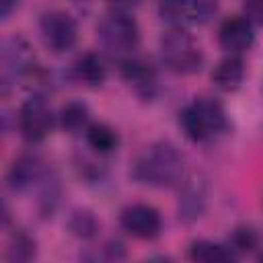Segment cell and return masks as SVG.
<instances>
[{
	"label": "cell",
	"mask_w": 263,
	"mask_h": 263,
	"mask_svg": "<svg viewBox=\"0 0 263 263\" xmlns=\"http://www.w3.org/2000/svg\"><path fill=\"white\" fill-rule=\"evenodd\" d=\"M134 177L150 187H175L183 177V156L173 144L156 142L136 160Z\"/></svg>",
	"instance_id": "obj_1"
},
{
	"label": "cell",
	"mask_w": 263,
	"mask_h": 263,
	"mask_svg": "<svg viewBox=\"0 0 263 263\" xmlns=\"http://www.w3.org/2000/svg\"><path fill=\"white\" fill-rule=\"evenodd\" d=\"M179 125L191 142H205L222 134L228 125V119L220 101L212 97H197L179 113Z\"/></svg>",
	"instance_id": "obj_2"
},
{
	"label": "cell",
	"mask_w": 263,
	"mask_h": 263,
	"mask_svg": "<svg viewBox=\"0 0 263 263\" xmlns=\"http://www.w3.org/2000/svg\"><path fill=\"white\" fill-rule=\"evenodd\" d=\"M160 55L168 70L177 74H193L203 64V53L183 27H171L160 37Z\"/></svg>",
	"instance_id": "obj_3"
},
{
	"label": "cell",
	"mask_w": 263,
	"mask_h": 263,
	"mask_svg": "<svg viewBox=\"0 0 263 263\" xmlns=\"http://www.w3.org/2000/svg\"><path fill=\"white\" fill-rule=\"evenodd\" d=\"M97 37L107 51H111L113 55L127 58L140 43V29L134 16L119 10L103 16L97 27Z\"/></svg>",
	"instance_id": "obj_4"
},
{
	"label": "cell",
	"mask_w": 263,
	"mask_h": 263,
	"mask_svg": "<svg viewBox=\"0 0 263 263\" xmlns=\"http://www.w3.org/2000/svg\"><path fill=\"white\" fill-rule=\"evenodd\" d=\"M51 127H53V113L47 101L39 95L25 99L18 109V129L23 138L31 144H37L49 136Z\"/></svg>",
	"instance_id": "obj_5"
},
{
	"label": "cell",
	"mask_w": 263,
	"mask_h": 263,
	"mask_svg": "<svg viewBox=\"0 0 263 263\" xmlns=\"http://www.w3.org/2000/svg\"><path fill=\"white\" fill-rule=\"evenodd\" d=\"M39 33L43 43L55 53L72 49L78 39V27L74 18L64 10L45 12L39 21Z\"/></svg>",
	"instance_id": "obj_6"
},
{
	"label": "cell",
	"mask_w": 263,
	"mask_h": 263,
	"mask_svg": "<svg viewBox=\"0 0 263 263\" xmlns=\"http://www.w3.org/2000/svg\"><path fill=\"white\" fill-rule=\"evenodd\" d=\"M2 84L8 86L10 82H16L33 72L35 55L31 45L23 37H8L2 45Z\"/></svg>",
	"instance_id": "obj_7"
},
{
	"label": "cell",
	"mask_w": 263,
	"mask_h": 263,
	"mask_svg": "<svg viewBox=\"0 0 263 263\" xmlns=\"http://www.w3.org/2000/svg\"><path fill=\"white\" fill-rule=\"evenodd\" d=\"M119 224L127 234L142 240H152L162 230V220L158 210L148 203H132L123 208L119 216Z\"/></svg>",
	"instance_id": "obj_8"
},
{
	"label": "cell",
	"mask_w": 263,
	"mask_h": 263,
	"mask_svg": "<svg viewBox=\"0 0 263 263\" xmlns=\"http://www.w3.org/2000/svg\"><path fill=\"white\" fill-rule=\"evenodd\" d=\"M216 10L212 0H162L160 14L173 27H185L191 23H203Z\"/></svg>",
	"instance_id": "obj_9"
},
{
	"label": "cell",
	"mask_w": 263,
	"mask_h": 263,
	"mask_svg": "<svg viewBox=\"0 0 263 263\" xmlns=\"http://www.w3.org/2000/svg\"><path fill=\"white\" fill-rule=\"evenodd\" d=\"M218 43L228 55H242L255 43L253 23L247 16H228L218 29Z\"/></svg>",
	"instance_id": "obj_10"
},
{
	"label": "cell",
	"mask_w": 263,
	"mask_h": 263,
	"mask_svg": "<svg viewBox=\"0 0 263 263\" xmlns=\"http://www.w3.org/2000/svg\"><path fill=\"white\" fill-rule=\"evenodd\" d=\"M121 76L123 80L144 99L154 97L156 86H158V78H156V70L150 62L142 60V58H134L127 55L121 60Z\"/></svg>",
	"instance_id": "obj_11"
},
{
	"label": "cell",
	"mask_w": 263,
	"mask_h": 263,
	"mask_svg": "<svg viewBox=\"0 0 263 263\" xmlns=\"http://www.w3.org/2000/svg\"><path fill=\"white\" fill-rule=\"evenodd\" d=\"M205 201H208V185H205V181L201 177H191L183 185L179 201H177L179 218L183 222L197 220L205 210Z\"/></svg>",
	"instance_id": "obj_12"
},
{
	"label": "cell",
	"mask_w": 263,
	"mask_h": 263,
	"mask_svg": "<svg viewBox=\"0 0 263 263\" xmlns=\"http://www.w3.org/2000/svg\"><path fill=\"white\" fill-rule=\"evenodd\" d=\"M43 175L45 173H43V166H41L39 158L31 156V154H23L12 162V166L8 171V185L14 191H25L33 183L41 181Z\"/></svg>",
	"instance_id": "obj_13"
},
{
	"label": "cell",
	"mask_w": 263,
	"mask_h": 263,
	"mask_svg": "<svg viewBox=\"0 0 263 263\" xmlns=\"http://www.w3.org/2000/svg\"><path fill=\"white\" fill-rule=\"evenodd\" d=\"M214 84L224 92H234L245 80V62L240 55H226L212 72Z\"/></svg>",
	"instance_id": "obj_14"
},
{
	"label": "cell",
	"mask_w": 263,
	"mask_h": 263,
	"mask_svg": "<svg viewBox=\"0 0 263 263\" xmlns=\"http://www.w3.org/2000/svg\"><path fill=\"white\" fill-rule=\"evenodd\" d=\"M72 72H74L76 80H80L86 86H99L107 78V66H105L103 58L95 51H86V53L78 55V60L72 66Z\"/></svg>",
	"instance_id": "obj_15"
},
{
	"label": "cell",
	"mask_w": 263,
	"mask_h": 263,
	"mask_svg": "<svg viewBox=\"0 0 263 263\" xmlns=\"http://www.w3.org/2000/svg\"><path fill=\"white\" fill-rule=\"evenodd\" d=\"M84 138L86 144L99 154H109L119 146L117 132L107 123H88V127L84 129Z\"/></svg>",
	"instance_id": "obj_16"
},
{
	"label": "cell",
	"mask_w": 263,
	"mask_h": 263,
	"mask_svg": "<svg viewBox=\"0 0 263 263\" xmlns=\"http://www.w3.org/2000/svg\"><path fill=\"white\" fill-rule=\"evenodd\" d=\"M189 257L199 263H226L234 259V251L214 240H195L189 249Z\"/></svg>",
	"instance_id": "obj_17"
},
{
	"label": "cell",
	"mask_w": 263,
	"mask_h": 263,
	"mask_svg": "<svg viewBox=\"0 0 263 263\" xmlns=\"http://www.w3.org/2000/svg\"><path fill=\"white\" fill-rule=\"evenodd\" d=\"M60 125L68 134H78L88 127V107L80 101H70L60 111Z\"/></svg>",
	"instance_id": "obj_18"
},
{
	"label": "cell",
	"mask_w": 263,
	"mask_h": 263,
	"mask_svg": "<svg viewBox=\"0 0 263 263\" xmlns=\"http://www.w3.org/2000/svg\"><path fill=\"white\" fill-rule=\"evenodd\" d=\"M68 226H70V230H72L76 236H80V238H90V236H95V234H97V228H99L95 216H92L90 212H86V210H76V212H72Z\"/></svg>",
	"instance_id": "obj_19"
},
{
	"label": "cell",
	"mask_w": 263,
	"mask_h": 263,
	"mask_svg": "<svg viewBox=\"0 0 263 263\" xmlns=\"http://www.w3.org/2000/svg\"><path fill=\"white\" fill-rule=\"evenodd\" d=\"M35 257V240L27 232H16L12 236L10 249H8V259L12 261H29Z\"/></svg>",
	"instance_id": "obj_20"
},
{
	"label": "cell",
	"mask_w": 263,
	"mask_h": 263,
	"mask_svg": "<svg viewBox=\"0 0 263 263\" xmlns=\"http://www.w3.org/2000/svg\"><path fill=\"white\" fill-rule=\"evenodd\" d=\"M232 251L236 253H247V251H253L257 247V232L251 228V226H238L232 230L230 234V245H228Z\"/></svg>",
	"instance_id": "obj_21"
},
{
	"label": "cell",
	"mask_w": 263,
	"mask_h": 263,
	"mask_svg": "<svg viewBox=\"0 0 263 263\" xmlns=\"http://www.w3.org/2000/svg\"><path fill=\"white\" fill-rule=\"evenodd\" d=\"M242 10L251 23L263 25V0H242Z\"/></svg>",
	"instance_id": "obj_22"
},
{
	"label": "cell",
	"mask_w": 263,
	"mask_h": 263,
	"mask_svg": "<svg viewBox=\"0 0 263 263\" xmlns=\"http://www.w3.org/2000/svg\"><path fill=\"white\" fill-rule=\"evenodd\" d=\"M0 4H2V18H8L10 12L16 8L18 0H0Z\"/></svg>",
	"instance_id": "obj_23"
},
{
	"label": "cell",
	"mask_w": 263,
	"mask_h": 263,
	"mask_svg": "<svg viewBox=\"0 0 263 263\" xmlns=\"http://www.w3.org/2000/svg\"><path fill=\"white\" fill-rule=\"evenodd\" d=\"M113 6H117L119 10H125V8H132V6H136L140 0H109Z\"/></svg>",
	"instance_id": "obj_24"
},
{
	"label": "cell",
	"mask_w": 263,
	"mask_h": 263,
	"mask_svg": "<svg viewBox=\"0 0 263 263\" xmlns=\"http://www.w3.org/2000/svg\"><path fill=\"white\" fill-rule=\"evenodd\" d=\"M76 2H84V0H76Z\"/></svg>",
	"instance_id": "obj_25"
}]
</instances>
